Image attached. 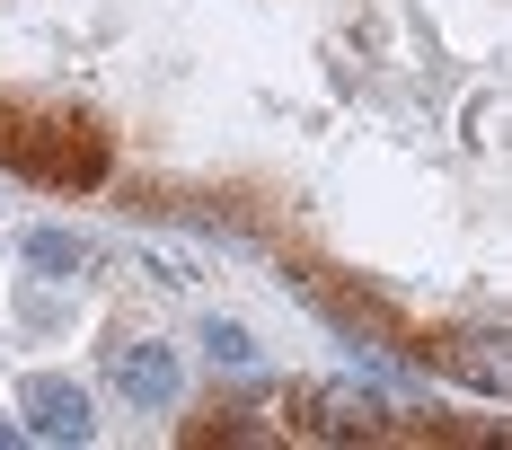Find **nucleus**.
Listing matches in <instances>:
<instances>
[{
    "mask_svg": "<svg viewBox=\"0 0 512 450\" xmlns=\"http://www.w3.org/2000/svg\"><path fill=\"white\" fill-rule=\"evenodd\" d=\"M9 442H18V424H9V415H0V450H9Z\"/></svg>",
    "mask_w": 512,
    "mask_h": 450,
    "instance_id": "obj_8",
    "label": "nucleus"
},
{
    "mask_svg": "<svg viewBox=\"0 0 512 450\" xmlns=\"http://www.w3.org/2000/svg\"><path fill=\"white\" fill-rule=\"evenodd\" d=\"M106 380H115V398L142 406V415H168V406H177V389H186L177 353L159 345V336H124V345H106Z\"/></svg>",
    "mask_w": 512,
    "mask_h": 450,
    "instance_id": "obj_4",
    "label": "nucleus"
},
{
    "mask_svg": "<svg viewBox=\"0 0 512 450\" xmlns=\"http://www.w3.org/2000/svg\"><path fill=\"white\" fill-rule=\"evenodd\" d=\"M283 415L309 442H389L398 433V406L380 398V389H362V380H292Z\"/></svg>",
    "mask_w": 512,
    "mask_h": 450,
    "instance_id": "obj_2",
    "label": "nucleus"
},
{
    "mask_svg": "<svg viewBox=\"0 0 512 450\" xmlns=\"http://www.w3.org/2000/svg\"><path fill=\"white\" fill-rule=\"evenodd\" d=\"M204 362H212V371H230V380H248V371H256V336L239 327V318H204Z\"/></svg>",
    "mask_w": 512,
    "mask_h": 450,
    "instance_id": "obj_7",
    "label": "nucleus"
},
{
    "mask_svg": "<svg viewBox=\"0 0 512 450\" xmlns=\"http://www.w3.org/2000/svg\"><path fill=\"white\" fill-rule=\"evenodd\" d=\"M18 256H27L36 274H53V283H71V274H89V265H98V239H80V230H27Z\"/></svg>",
    "mask_w": 512,
    "mask_h": 450,
    "instance_id": "obj_6",
    "label": "nucleus"
},
{
    "mask_svg": "<svg viewBox=\"0 0 512 450\" xmlns=\"http://www.w3.org/2000/svg\"><path fill=\"white\" fill-rule=\"evenodd\" d=\"M0 168L36 177V186H62V195H89L106 186L115 150H106L98 124L80 115H27V106H0Z\"/></svg>",
    "mask_w": 512,
    "mask_h": 450,
    "instance_id": "obj_1",
    "label": "nucleus"
},
{
    "mask_svg": "<svg viewBox=\"0 0 512 450\" xmlns=\"http://www.w3.org/2000/svg\"><path fill=\"white\" fill-rule=\"evenodd\" d=\"M18 415H27L36 442H62V450L98 433V406H89V389H80L71 371H27V380H18Z\"/></svg>",
    "mask_w": 512,
    "mask_h": 450,
    "instance_id": "obj_3",
    "label": "nucleus"
},
{
    "mask_svg": "<svg viewBox=\"0 0 512 450\" xmlns=\"http://www.w3.org/2000/svg\"><path fill=\"white\" fill-rule=\"evenodd\" d=\"M415 362H433V371H451L468 389H486V398H504V336H486V327H468V336H442V345H407Z\"/></svg>",
    "mask_w": 512,
    "mask_h": 450,
    "instance_id": "obj_5",
    "label": "nucleus"
}]
</instances>
